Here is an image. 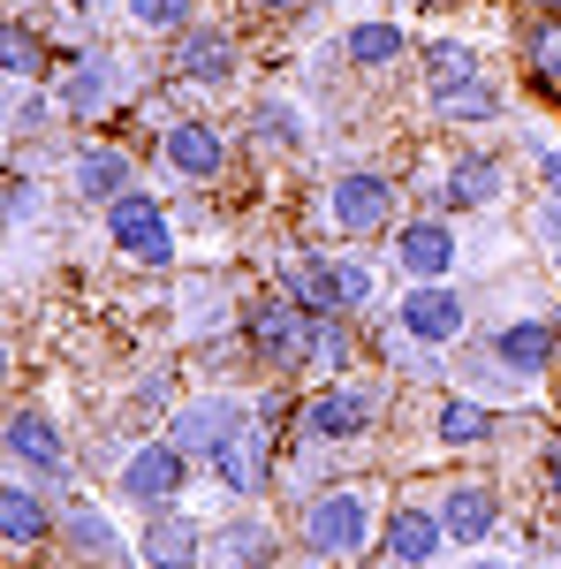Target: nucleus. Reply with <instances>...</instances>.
Returning <instances> with one entry per match:
<instances>
[{
    "mask_svg": "<svg viewBox=\"0 0 561 569\" xmlns=\"http://www.w3.org/2000/svg\"><path fill=\"white\" fill-rule=\"evenodd\" d=\"M303 547H311L319 562L364 555V547H372V493H364V486H327V493H311V509H303Z\"/></svg>",
    "mask_w": 561,
    "mask_h": 569,
    "instance_id": "obj_2",
    "label": "nucleus"
},
{
    "mask_svg": "<svg viewBox=\"0 0 561 569\" xmlns=\"http://www.w3.org/2000/svg\"><path fill=\"white\" fill-rule=\"evenodd\" d=\"M327 281H334V305H342V311L372 297V273H364L357 259H327Z\"/></svg>",
    "mask_w": 561,
    "mask_h": 569,
    "instance_id": "obj_32",
    "label": "nucleus"
},
{
    "mask_svg": "<svg viewBox=\"0 0 561 569\" xmlns=\"http://www.w3.org/2000/svg\"><path fill=\"white\" fill-rule=\"evenodd\" d=\"M273 562V531L259 517H236V525H220L213 539V569H266Z\"/></svg>",
    "mask_w": 561,
    "mask_h": 569,
    "instance_id": "obj_22",
    "label": "nucleus"
},
{
    "mask_svg": "<svg viewBox=\"0 0 561 569\" xmlns=\"http://www.w3.org/2000/svg\"><path fill=\"white\" fill-rule=\"evenodd\" d=\"M394 266H402L410 281H440V273L455 266V236H448V220H402V236H394Z\"/></svg>",
    "mask_w": 561,
    "mask_h": 569,
    "instance_id": "obj_10",
    "label": "nucleus"
},
{
    "mask_svg": "<svg viewBox=\"0 0 561 569\" xmlns=\"http://www.w3.org/2000/svg\"><path fill=\"white\" fill-rule=\"evenodd\" d=\"M440 539H448V525H440V509H394L388 517V555L394 569H425L432 555H440Z\"/></svg>",
    "mask_w": 561,
    "mask_h": 569,
    "instance_id": "obj_14",
    "label": "nucleus"
},
{
    "mask_svg": "<svg viewBox=\"0 0 561 569\" xmlns=\"http://www.w3.org/2000/svg\"><path fill=\"white\" fill-rule=\"evenodd\" d=\"M349 357H357V342H349L342 311H327V319H319V327H311V365H319V372H334V380H342V365H349Z\"/></svg>",
    "mask_w": 561,
    "mask_h": 569,
    "instance_id": "obj_28",
    "label": "nucleus"
},
{
    "mask_svg": "<svg viewBox=\"0 0 561 569\" xmlns=\"http://www.w3.org/2000/svg\"><path fill=\"white\" fill-rule=\"evenodd\" d=\"M61 539L77 547V555H91V562H107L114 555V525L91 509V501H77V509H61Z\"/></svg>",
    "mask_w": 561,
    "mask_h": 569,
    "instance_id": "obj_25",
    "label": "nucleus"
},
{
    "mask_svg": "<svg viewBox=\"0 0 561 569\" xmlns=\"http://www.w3.org/2000/svg\"><path fill=\"white\" fill-rule=\"evenodd\" d=\"M523 61H531V77L547 91H561V16H539V23L523 31Z\"/></svg>",
    "mask_w": 561,
    "mask_h": 569,
    "instance_id": "obj_26",
    "label": "nucleus"
},
{
    "mask_svg": "<svg viewBox=\"0 0 561 569\" xmlns=\"http://www.w3.org/2000/svg\"><path fill=\"white\" fill-rule=\"evenodd\" d=\"M493 517H501V509H493V486L463 479V486H448V493H440V525H448L455 547H478V539L493 531Z\"/></svg>",
    "mask_w": 561,
    "mask_h": 569,
    "instance_id": "obj_17",
    "label": "nucleus"
},
{
    "mask_svg": "<svg viewBox=\"0 0 561 569\" xmlns=\"http://www.w3.org/2000/svg\"><path fill=\"white\" fill-rule=\"evenodd\" d=\"M46 114H53V99H46V91H31V77H8V137L46 130Z\"/></svg>",
    "mask_w": 561,
    "mask_h": 569,
    "instance_id": "obj_29",
    "label": "nucleus"
},
{
    "mask_svg": "<svg viewBox=\"0 0 561 569\" xmlns=\"http://www.w3.org/2000/svg\"><path fill=\"white\" fill-rule=\"evenodd\" d=\"M440 198H448V206H493V198H501V160H485V152L455 160L448 182H440Z\"/></svg>",
    "mask_w": 561,
    "mask_h": 569,
    "instance_id": "obj_23",
    "label": "nucleus"
},
{
    "mask_svg": "<svg viewBox=\"0 0 561 569\" xmlns=\"http://www.w3.org/2000/svg\"><path fill=\"white\" fill-rule=\"evenodd\" d=\"M311 311L297 305V297H266V305L243 311V335H251V350H259V365H311Z\"/></svg>",
    "mask_w": 561,
    "mask_h": 569,
    "instance_id": "obj_3",
    "label": "nucleus"
},
{
    "mask_svg": "<svg viewBox=\"0 0 561 569\" xmlns=\"http://www.w3.org/2000/svg\"><path fill=\"white\" fill-rule=\"evenodd\" d=\"M493 357H501V372H509V380H539V372L561 357V342H554V327H547V319H517V327H501V335H493Z\"/></svg>",
    "mask_w": 561,
    "mask_h": 569,
    "instance_id": "obj_13",
    "label": "nucleus"
},
{
    "mask_svg": "<svg viewBox=\"0 0 561 569\" xmlns=\"http://www.w3.org/2000/svg\"><path fill=\"white\" fill-rule=\"evenodd\" d=\"M39 61H46V46L31 39V23H8V39H0V69H8V77H39Z\"/></svg>",
    "mask_w": 561,
    "mask_h": 569,
    "instance_id": "obj_30",
    "label": "nucleus"
},
{
    "mask_svg": "<svg viewBox=\"0 0 561 569\" xmlns=\"http://www.w3.org/2000/svg\"><path fill=\"white\" fill-rule=\"evenodd\" d=\"M364 426H372V395L364 388H327L303 402V433L311 440H357Z\"/></svg>",
    "mask_w": 561,
    "mask_h": 569,
    "instance_id": "obj_12",
    "label": "nucleus"
},
{
    "mask_svg": "<svg viewBox=\"0 0 561 569\" xmlns=\"http://www.w3.org/2000/svg\"><path fill=\"white\" fill-rule=\"evenodd\" d=\"M394 327H402L410 342L440 350V342H463L471 311H463V297H455V289H440V281H418V289H402V305H394Z\"/></svg>",
    "mask_w": 561,
    "mask_h": 569,
    "instance_id": "obj_5",
    "label": "nucleus"
},
{
    "mask_svg": "<svg viewBox=\"0 0 561 569\" xmlns=\"http://www.w3.org/2000/svg\"><path fill=\"white\" fill-rule=\"evenodd\" d=\"M182 479H190V456L174 440H152V448H137L130 463H122V493H130L137 509H174Z\"/></svg>",
    "mask_w": 561,
    "mask_h": 569,
    "instance_id": "obj_7",
    "label": "nucleus"
},
{
    "mask_svg": "<svg viewBox=\"0 0 561 569\" xmlns=\"http://www.w3.org/2000/svg\"><path fill=\"white\" fill-rule=\"evenodd\" d=\"M236 426H243V402H190V410L174 418L168 440L182 448V456H213V448L236 433Z\"/></svg>",
    "mask_w": 561,
    "mask_h": 569,
    "instance_id": "obj_20",
    "label": "nucleus"
},
{
    "mask_svg": "<svg viewBox=\"0 0 561 569\" xmlns=\"http://www.w3.org/2000/svg\"><path fill=\"white\" fill-rule=\"evenodd\" d=\"M251 122H259V144H297V107H281V99H266L259 114H251Z\"/></svg>",
    "mask_w": 561,
    "mask_h": 569,
    "instance_id": "obj_33",
    "label": "nucleus"
},
{
    "mask_svg": "<svg viewBox=\"0 0 561 569\" xmlns=\"http://www.w3.org/2000/svg\"><path fill=\"white\" fill-rule=\"evenodd\" d=\"M69 176L84 190L91 206H114V198H130V152H114V144H84L77 160H69Z\"/></svg>",
    "mask_w": 561,
    "mask_h": 569,
    "instance_id": "obj_18",
    "label": "nucleus"
},
{
    "mask_svg": "<svg viewBox=\"0 0 561 569\" xmlns=\"http://www.w3.org/2000/svg\"><path fill=\"white\" fill-rule=\"evenodd\" d=\"M547 251H554V273H561V243H547Z\"/></svg>",
    "mask_w": 561,
    "mask_h": 569,
    "instance_id": "obj_39",
    "label": "nucleus"
},
{
    "mask_svg": "<svg viewBox=\"0 0 561 569\" xmlns=\"http://www.w3.org/2000/svg\"><path fill=\"white\" fill-rule=\"evenodd\" d=\"M554 342H561V319H554Z\"/></svg>",
    "mask_w": 561,
    "mask_h": 569,
    "instance_id": "obj_41",
    "label": "nucleus"
},
{
    "mask_svg": "<svg viewBox=\"0 0 561 569\" xmlns=\"http://www.w3.org/2000/svg\"><path fill=\"white\" fill-rule=\"evenodd\" d=\"M425 99L440 122H493V107H501L493 84H485V69H478V53L455 39H440L425 53Z\"/></svg>",
    "mask_w": 561,
    "mask_h": 569,
    "instance_id": "obj_1",
    "label": "nucleus"
},
{
    "mask_svg": "<svg viewBox=\"0 0 561 569\" xmlns=\"http://www.w3.org/2000/svg\"><path fill=\"white\" fill-rule=\"evenodd\" d=\"M198 547H206V531L190 525L182 509H152V525H144V569H198Z\"/></svg>",
    "mask_w": 561,
    "mask_h": 569,
    "instance_id": "obj_15",
    "label": "nucleus"
},
{
    "mask_svg": "<svg viewBox=\"0 0 561 569\" xmlns=\"http://www.w3.org/2000/svg\"><path fill=\"white\" fill-rule=\"evenodd\" d=\"M440 440H448V448H478V440H493V410L471 402V395H448V402H440Z\"/></svg>",
    "mask_w": 561,
    "mask_h": 569,
    "instance_id": "obj_24",
    "label": "nucleus"
},
{
    "mask_svg": "<svg viewBox=\"0 0 561 569\" xmlns=\"http://www.w3.org/2000/svg\"><path fill=\"white\" fill-rule=\"evenodd\" d=\"M342 53L357 69H388V61H402V31H394V23H357L342 39Z\"/></svg>",
    "mask_w": 561,
    "mask_h": 569,
    "instance_id": "obj_27",
    "label": "nucleus"
},
{
    "mask_svg": "<svg viewBox=\"0 0 561 569\" xmlns=\"http://www.w3.org/2000/svg\"><path fill=\"white\" fill-rule=\"evenodd\" d=\"M46 531H53L46 501H39L23 479H8V486H0V539H8V555H31Z\"/></svg>",
    "mask_w": 561,
    "mask_h": 569,
    "instance_id": "obj_19",
    "label": "nucleus"
},
{
    "mask_svg": "<svg viewBox=\"0 0 561 569\" xmlns=\"http://www.w3.org/2000/svg\"><path fill=\"white\" fill-rule=\"evenodd\" d=\"M107 243H122V259H137V266H168L174 259V220L160 213V198L130 190V198L107 206Z\"/></svg>",
    "mask_w": 561,
    "mask_h": 569,
    "instance_id": "obj_4",
    "label": "nucleus"
},
{
    "mask_svg": "<svg viewBox=\"0 0 561 569\" xmlns=\"http://www.w3.org/2000/svg\"><path fill=\"white\" fill-rule=\"evenodd\" d=\"M539 182H547V198L561 206V144H554V152H539Z\"/></svg>",
    "mask_w": 561,
    "mask_h": 569,
    "instance_id": "obj_35",
    "label": "nucleus"
},
{
    "mask_svg": "<svg viewBox=\"0 0 561 569\" xmlns=\"http://www.w3.org/2000/svg\"><path fill=\"white\" fill-rule=\"evenodd\" d=\"M327 213H334L342 236H380V228L394 220V182L372 176V168H357V176H342L334 190H327Z\"/></svg>",
    "mask_w": 561,
    "mask_h": 569,
    "instance_id": "obj_6",
    "label": "nucleus"
},
{
    "mask_svg": "<svg viewBox=\"0 0 561 569\" xmlns=\"http://www.w3.org/2000/svg\"><path fill=\"white\" fill-rule=\"evenodd\" d=\"M259 8H273V16H297L303 0H259Z\"/></svg>",
    "mask_w": 561,
    "mask_h": 569,
    "instance_id": "obj_36",
    "label": "nucleus"
},
{
    "mask_svg": "<svg viewBox=\"0 0 561 569\" xmlns=\"http://www.w3.org/2000/svg\"><path fill=\"white\" fill-rule=\"evenodd\" d=\"M122 91H130L122 61H114V53H91V61H77V77L61 84V107H77V114H107Z\"/></svg>",
    "mask_w": 561,
    "mask_h": 569,
    "instance_id": "obj_16",
    "label": "nucleus"
},
{
    "mask_svg": "<svg viewBox=\"0 0 561 569\" xmlns=\"http://www.w3.org/2000/svg\"><path fill=\"white\" fill-rule=\"evenodd\" d=\"M531 8H539V16H561V0H531Z\"/></svg>",
    "mask_w": 561,
    "mask_h": 569,
    "instance_id": "obj_38",
    "label": "nucleus"
},
{
    "mask_svg": "<svg viewBox=\"0 0 561 569\" xmlns=\"http://www.w3.org/2000/svg\"><path fill=\"white\" fill-rule=\"evenodd\" d=\"M39 213H46V198L31 190V176H23V168H8V220H16V228H31Z\"/></svg>",
    "mask_w": 561,
    "mask_h": 569,
    "instance_id": "obj_34",
    "label": "nucleus"
},
{
    "mask_svg": "<svg viewBox=\"0 0 561 569\" xmlns=\"http://www.w3.org/2000/svg\"><path fill=\"white\" fill-rule=\"evenodd\" d=\"M471 569H501V562H471Z\"/></svg>",
    "mask_w": 561,
    "mask_h": 569,
    "instance_id": "obj_40",
    "label": "nucleus"
},
{
    "mask_svg": "<svg viewBox=\"0 0 561 569\" xmlns=\"http://www.w3.org/2000/svg\"><path fill=\"white\" fill-rule=\"evenodd\" d=\"M122 8H130L137 31H174L182 39V23H190V0H122Z\"/></svg>",
    "mask_w": 561,
    "mask_h": 569,
    "instance_id": "obj_31",
    "label": "nucleus"
},
{
    "mask_svg": "<svg viewBox=\"0 0 561 569\" xmlns=\"http://www.w3.org/2000/svg\"><path fill=\"white\" fill-rule=\"evenodd\" d=\"M206 463L220 471V486H228V493H266V486H273V456H266V426H251V418H243L236 433L220 440V448L206 456Z\"/></svg>",
    "mask_w": 561,
    "mask_h": 569,
    "instance_id": "obj_8",
    "label": "nucleus"
},
{
    "mask_svg": "<svg viewBox=\"0 0 561 569\" xmlns=\"http://www.w3.org/2000/svg\"><path fill=\"white\" fill-rule=\"evenodd\" d=\"M547 486H554V501H561V456H554V463H547Z\"/></svg>",
    "mask_w": 561,
    "mask_h": 569,
    "instance_id": "obj_37",
    "label": "nucleus"
},
{
    "mask_svg": "<svg viewBox=\"0 0 561 569\" xmlns=\"http://www.w3.org/2000/svg\"><path fill=\"white\" fill-rule=\"evenodd\" d=\"M174 69H182L190 84H228V77H236V39H228V31H182V39H174Z\"/></svg>",
    "mask_w": 561,
    "mask_h": 569,
    "instance_id": "obj_21",
    "label": "nucleus"
},
{
    "mask_svg": "<svg viewBox=\"0 0 561 569\" xmlns=\"http://www.w3.org/2000/svg\"><path fill=\"white\" fill-rule=\"evenodd\" d=\"M8 456H16L23 471H39V479H61V471H69V448H61V433H53L46 410H16V418H8Z\"/></svg>",
    "mask_w": 561,
    "mask_h": 569,
    "instance_id": "obj_11",
    "label": "nucleus"
},
{
    "mask_svg": "<svg viewBox=\"0 0 561 569\" xmlns=\"http://www.w3.org/2000/svg\"><path fill=\"white\" fill-rule=\"evenodd\" d=\"M311 569H334V562H311Z\"/></svg>",
    "mask_w": 561,
    "mask_h": 569,
    "instance_id": "obj_42",
    "label": "nucleus"
},
{
    "mask_svg": "<svg viewBox=\"0 0 561 569\" xmlns=\"http://www.w3.org/2000/svg\"><path fill=\"white\" fill-rule=\"evenodd\" d=\"M160 152H168V168H174L182 182H213V176H220V160H228V144H220L213 122H168Z\"/></svg>",
    "mask_w": 561,
    "mask_h": 569,
    "instance_id": "obj_9",
    "label": "nucleus"
}]
</instances>
